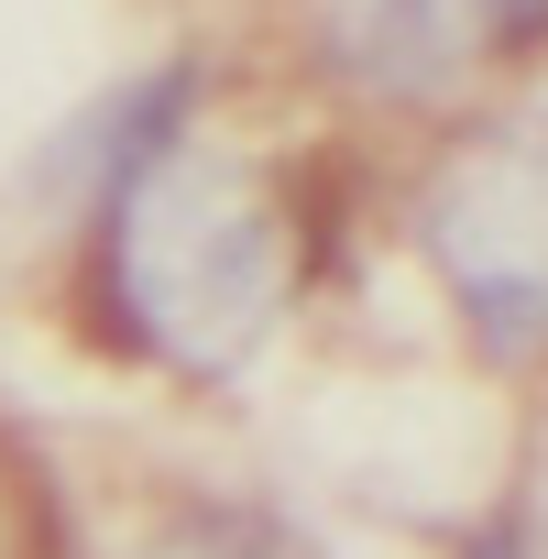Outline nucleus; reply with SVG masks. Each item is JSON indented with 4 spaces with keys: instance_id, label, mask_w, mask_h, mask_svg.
<instances>
[{
    "instance_id": "7ed1b4c3",
    "label": "nucleus",
    "mask_w": 548,
    "mask_h": 559,
    "mask_svg": "<svg viewBox=\"0 0 548 559\" xmlns=\"http://www.w3.org/2000/svg\"><path fill=\"white\" fill-rule=\"evenodd\" d=\"M274 78L373 143H406L483 99L548 88V0H297Z\"/></svg>"
},
{
    "instance_id": "f257e3e1",
    "label": "nucleus",
    "mask_w": 548,
    "mask_h": 559,
    "mask_svg": "<svg viewBox=\"0 0 548 559\" xmlns=\"http://www.w3.org/2000/svg\"><path fill=\"white\" fill-rule=\"evenodd\" d=\"M373 132L308 99L274 110L230 67V88L187 132H165L78 230L34 252L45 308L88 373L165 406H230L373 252Z\"/></svg>"
},
{
    "instance_id": "39448f33",
    "label": "nucleus",
    "mask_w": 548,
    "mask_h": 559,
    "mask_svg": "<svg viewBox=\"0 0 548 559\" xmlns=\"http://www.w3.org/2000/svg\"><path fill=\"white\" fill-rule=\"evenodd\" d=\"M450 559H548V537H537V504H526V493H493V504H472V515L450 526Z\"/></svg>"
},
{
    "instance_id": "f03ea898",
    "label": "nucleus",
    "mask_w": 548,
    "mask_h": 559,
    "mask_svg": "<svg viewBox=\"0 0 548 559\" xmlns=\"http://www.w3.org/2000/svg\"><path fill=\"white\" fill-rule=\"evenodd\" d=\"M373 274L493 395H548V88L384 143Z\"/></svg>"
},
{
    "instance_id": "423d86ee",
    "label": "nucleus",
    "mask_w": 548,
    "mask_h": 559,
    "mask_svg": "<svg viewBox=\"0 0 548 559\" xmlns=\"http://www.w3.org/2000/svg\"><path fill=\"white\" fill-rule=\"evenodd\" d=\"M12 559H78V537H56V548H12Z\"/></svg>"
},
{
    "instance_id": "20e7f679",
    "label": "nucleus",
    "mask_w": 548,
    "mask_h": 559,
    "mask_svg": "<svg viewBox=\"0 0 548 559\" xmlns=\"http://www.w3.org/2000/svg\"><path fill=\"white\" fill-rule=\"evenodd\" d=\"M78 559H341L274 483L219 461H143L110 472L78 515Z\"/></svg>"
}]
</instances>
